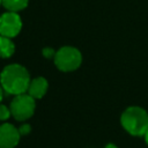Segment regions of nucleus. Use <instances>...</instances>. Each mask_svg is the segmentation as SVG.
Wrapping results in <instances>:
<instances>
[{
  "mask_svg": "<svg viewBox=\"0 0 148 148\" xmlns=\"http://www.w3.org/2000/svg\"><path fill=\"white\" fill-rule=\"evenodd\" d=\"M82 62L81 52L74 46H61L54 56V65L61 72H73Z\"/></svg>",
  "mask_w": 148,
  "mask_h": 148,
  "instance_id": "nucleus-3",
  "label": "nucleus"
},
{
  "mask_svg": "<svg viewBox=\"0 0 148 148\" xmlns=\"http://www.w3.org/2000/svg\"><path fill=\"white\" fill-rule=\"evenodd\" d=\"M9 109H10L12 116L17 121H24L30 117H32L35 112V109H36L35 98L31 97L29 94L16 95L10 102Z\"/></svg>",
  "mask_w": 148,
  "mask_h": 148,
  "instance_id": "nucleus-4",
  "label": "nucleus"
},
{
  "mask_svg": "<svg viewBox=\"0 0 148 148\" xmlns=\"http://www.w3.org/2000/svg\"><path fill=\"white\" fill-rule=\"evenodd\" d=\"M22 20L15 12H6L0 16V35L13 38L20 34Z\"/></svg>",
  "mask_w": 148,
  "mask_h": 148,
  "instance_id": "nucleus-5",
  "label": "nucleus"
},
{
  "mask_svg": "<svg viewBox=\"0 0 148 148\" xmlns=\"http://www.w3.org/2000/svg\"><path fill=\"white\" fill-rule=\"evenodd\" d=\"M18 132H20L21 136L28 135V134H30V132H31V126H30L29 124H22V125L18 127Z\"/></svg>",
  "mask_w": 148,
  "mask_h": 148,
  "instance_id": "nucleus-12",
  "label": "nucleus"
},
{
  "mask_svg": "<svg viewBox=\"0 0 148 148\" xmlns=\"http://www.w3.org/2000/svg\"><path fill=\"white\" fill-rule=\"evenodd\" d=\"M2 95H3V89H2V87L0 84V102L2 101Z\"/></svg>",
  "mask_w": 148,
  "mask_h": 148,
  "instance_id": "nucleus-14",
  "label": "nucleus"
},
{
  "mask_svg": "<svg viewBox=\"0 0 148 148\" xmlns=\"http://www.w3.org/2000/svg\"><path fill=\"white\" fill-rule=\"evenodd\" d=\"M47 88H49L47 80L43 76H38L30 81V84L28 88V94L31 97H34L35 99H39L46 94Z\"/></svg>",
  "mask_w": 148,
  "mask_h": 148,
  "instance_id": "nucleus-7",
  "label": "nucleus"
},
{
  "mask_svg": "<svg viewBox=\"0 0 148 148\" xmlns=\"http://www.w3.org/2000/svg\"><path fill=\"white\" fill-rule=\"evenodd\" d=\"M1 5H2V0H0V6H1Z\"/></svg>",
  "mask_w": 148,
  "mask_h": 148,
  "instance_id": "nucleus-16",
  "label": "nucleus"
},
{
  "mask_svg": "<svg viewBox=\"0 0 148 148\" xmlns=\"http://www.w3.org/2000/svg\"><path fill=\"white\" fill-rule=\"evenodd\" d=\"M105 148H118L116 145H113V143H108L106 146H105Z\"/></svg>",
  "mask_w": 148,
  "mask_h": 148,
  "instance_id": "nucleus-13",
  "label": "nucleus"
},
{
  "mask_svg": "<svg viewBox=\"0 0 148 148\" xmlns=\"http://www.w3.org/2000/svg\"><path fill=\"white\" fill-rule=\"evenodd\" d=\"M21 139L18 128L5 123L0 125V148H15Z\"/></svg>",
  "mask_w": 148,
  "mask_h": 148,
  "instance_id": "nucleus-6",
  "label": "nucleus"
},
{
  "mask_svg": "<svg viewBox=\"0 0 148 148\" xmlns=\"http://www.w3.org/2000/svg\"><path fill=\"white\" fill-rule=\"evenodd\" d=\"M29 0H2V6L8 12H20L28 6Z\"/></svg>",
  "mask_w": 148,
  "mask_h": 148,
  "instance_id": "nucleus-9",
  "label": "nucleus"
},
{
  "mask_svg": "<svg viewBox=\"0 0 148 148\" xmlns=\"http://www.w3.org/2000/svg\"><path fill=\"white\" fill-rule=\"evenodd\" d=\"M120 123L131 135L142 136L148 131V112L140 106H130L121 113Z\"/></svg>",
  "mask_w": 148,
  "mask_h": 148,
  "instance_id": "nucleus-2",
  "label": "nucleus"
},
{
  "mask_svg": "<svg viewBox=\"0 0 148 148\" xmlns=\"http://www.w3.org/2000/svg\"><path fill=\"white\" fill-rule=\"evenodd\" d=\"M10 116H12L10 109H8L3 104H0V120H7Z\"/></svg>",
  "mask_w": 148,
  "mask_h": 148,
  "instance_id": "nucleus-10",
  "label": "nucleus"
},
{
  "mask_svg": "<svg viewBox=\"0 0 148 148\" xmlns=\"http://www.w3.org/2000/svg\"><path fill=\"white\" fill-rule=\"evenodd\" d=\"M56 52H57V51H56L54 49H52V47H44L43 51H42L43 57H44V58H47V59H51V58L54 59Z\"/></svg>",
  "mask_w": 148,
  "mask_h": 148,
  "instance_id": "nucleus-11",
  "label": "nucleus"
},
{
  "mask_svg": "<svg viewBox=\"0 0 148 148\" xmlns=\"http://www.w3.org/2000/svg\"><path fill=\"white\" fill-rule=\"evenodd\" d=\"M145 140H146V143L148 145V131H147L146 134H145Z\"/></svg>",
  "mask_w": 148,
  "mask_h": 148,
  "instance_id": "nucleus-15",
  "label": "nucleus"
},
{
  "mask_svg": "<svg viewBox=\"0 0 148 148\" xmlns=\"http://www.w3.org/2000/svg\"><path fill=\"white\" fill-rule=\"evenodd\" d=\"M15 52V44L12 38L0 35V58L7 59L10 58Z\"/></svg>",
  "mask_w": 148,
  "mask_h": 148,
  "instance_id": "nucleus-8",
  "label": "nucleus"
},
{
  "mask_svg": "<svg viewBox=\"0 0 148 148\" xmlns=\"http://www.w3.org/2000/svg\"><path fill=\"white\" fill-rule=\"evenodd\" d=\"M28 69L20 64H10L3 67L0 74V84L2 89L10 95H21L28 91L30 84Z\"/></svg>",
  "mask_w": 148,
  "mask_h": 148,
  "instance_id": "nucleus-1",
  "label": "nucleus"
}]
</instances>
